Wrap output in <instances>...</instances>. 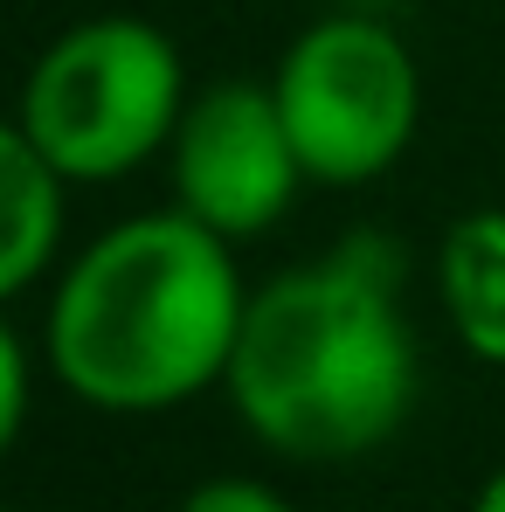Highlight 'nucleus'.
<instances>
[{
    "label": "nucleus",
    "mask_w": 505,
    "mask_h": 512,
    "mask_svg": "<svg viewBox=\"0 0 505 512\" xmlns=\"http://www.w3.org/2000/svg\"><path fill=\"white\" fill-rule=\"evenodd\" d=\"M471 512H505V464L478 485V499H471Z\"/></svg>",
    "instance_id": "obj_10"
},
{
    "label": "nucleus",
    "mask_w": 505,
    "mask_h": 512,
    "mask_svg": "<svg viewBox=\"0 0 505 512\" xmlns=\"http://www.w3.org/2000/svg\"><path fill=\"white\" fill-rule=\"evenodd\" d=\"M167 167H173V208H187L194 222H208L229 243H250L270 222H284L298 187L312 180L270 84H243V77L187 97Z\"/></svg>",
    "instance_id": "obj_5"
},
{
    "label": "nucleus",
    "mask_w": 505,
    "mask_h": 512,
    "mask_svg": "<svg viewBox=\"0 0 505 512\" xmlns=\"http://www.w3.org/2000/svg\"><path fill=\"white\" fill-rule=\"evenodd\" d=\"M436 291L464 353L505 367V208H478L450 222L436 256Z\"/></svg>",
    "instance_id": "obj_7"
},
{
    "label": "nucleus",
    "mask_w": 505,
    "mask_h": 512,
    "mask_svg": "<svg viewBox=\"0 0 505 512\" xmlns=\"http://www.w3.org/2000/svg\"><path fill=\"white\" fill-rule=\"evenodd\" d=\"M180 512H298L284 492H270L263 478H201Z\"/></svg>",
    "instance_id": "obj_9"
},
{
    "label": "nucleus",
    "mask_w": 505,
    "mask_h": 512,
    "mask_svg": "<svg viewBox=\"0 0 505 512\" xmlns=\"http://www.w3.org/2000/svg\"><path fill=\"white\" fill-rule=\"evenodd\" d=\"M270 97L319 187H367L422 125L416 49L374 14H319L277 56Z\"/></svg>",
    "instance_id": "obj_4"
},
{
    "label": "nucleus",
    "mask_w": 505,
    "mask_h": 512,
    "mask_svg": "<svg viewBox=\"0 0 505 512\" xmlns=\"http://www.w3.org/2000/svg\"><path fill=\"white\" fill-rule=\"evenodd\" d=\"M187 97V63L160 21L90 14L28 63L14 118L70 187H104L167 153Z\"/></svg>",
    "instance_id": "obj_3"
},
{
    "label": "nucleus",
    "mask_w": 505,
    "mask_h": 512,
    "mask_svg": "<svg viewBox=\"0 0 505 512\" xmlns=\"http://www.w3.org/2000/svg\"><path fill=\"white\" fill-rule=\"evenodd\" d=\"M28 395H35L28 346H21V333L0 319V457L14 450V436H21V423H28Z\"/></svg>",
    "instance_id": "obj_8"
},
{
    "label": "nucleus",
    "mask_w": 505,
    "mask_h": 512,
    "mask_svg": "<svg viewBox=\"0 0 505 512\" xmlns=\"http://www.w3.org/2000/svg\"><path fill=\"white\" fill-rule=\"evenodd\" d=\"M250 291L236 243L187 208L125 215L49 298V367L104 416H160L229 381Z\"/></svg>",
    "instance_id": "obj_2"
},
{
    "label": "nucleus",
    "mask_w": 505,
    "mask_h": 512,
    "mask_svg": "<svg viewBox=\"0 0 505 512\" xmlns=\"http://www.w3.org/2000/svg\"><path fill=\"white\" fill-rule=\"evenodd\" d=\"M229 402L263 450L298 464H346L409 423L422 346L402 305V250L346 236L312 263L250 291L229 353Z\"/></svg>",
    "instance_id": "obj_1"
},
{
    "label": "nucleus",
    "mask_w": 505,
    "mask_h": 512,
    "mask_svg": "<svg viewBox=\"0 0 505 512\" xmlns=\"http://www.w3.org/2000/svg\"><path fill=\"white\" fill-rule=\"evenodd\" d=\"M63 173L42 160L21 118H0V305L42 284L63 243Z\"/></svg>",
    "instance_id": "obj_6"
}]
</instances>
